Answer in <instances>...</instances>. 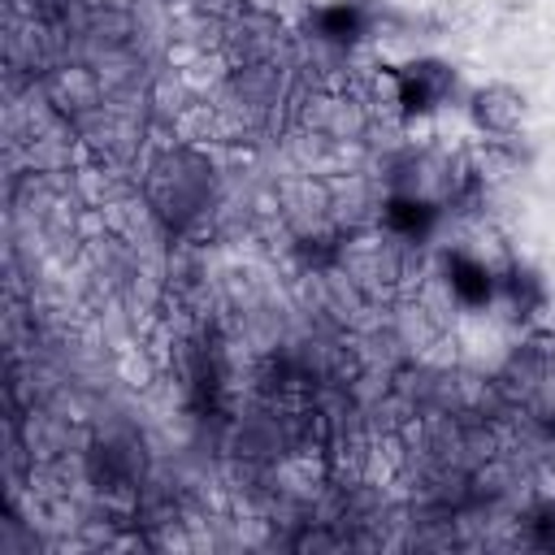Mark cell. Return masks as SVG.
<instances>
[{"label":"cell","instance_id":"cell-1","mask_svg":"<svg viewBox=\"0 0 555 555\" xmlns=\"http://www.w3.org/2000/svg\"><path fill=\"white\" fill-rule=\"evenodd\" d=\"M468 117L481 134H512L525 117V95L512 82H486L468 95Z\"/></svg>","mask_w":555,"mask_h":555},{"label":"cell","instance_id":"cell-2","mask_svg":"<svg viewBox=\"0 0 555 555\" xmlns=\"http://www.w3.org/2000/svg\"><path fill=\"white\" fill-rule=\"evenodd\" d=\"M48 95L61 108H95L100 104V78L87 65H61L48 78Z\"/></svg>","mask_w":555,"mask_h":555},{"label":"cell","instance_id":"cell-3","mask_svg":"<svg viewBox=\"0 0 555 555\" xmlns=\"http://www.w3.org/2000/svg\"><path fill=\"white\" fill-rule=\"evenodd\" d=\"M525 351L538 360V364H555V330H533L525 338Z\"/></svg>","mask_w":555,"mask_h":555},{"label":"cell","instance_id":"cell-4","mask_svg":"<svg viewBox=\"0 0 555 555\" xmlns=\"http://www.w3.org/2000/svg\"><path fill=\"white\" fill-rule=\"evenodd\" d=\"M499 9L503 13H525V9H533V0H499Z\"/></svg>","mask_w":555,"mask_h":555}]
</instances>
